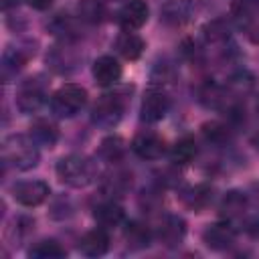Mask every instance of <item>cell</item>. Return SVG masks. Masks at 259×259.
Segmentation results:
<instances>
[{"label": "cell", "mask_w": 259, "mask_h": 259, "mask_svg": "<svg viewBox=\"0 0 259 259\" xmlns=\"http://www.w3.org/2000/svg\"><path fill=\"white\" fill-rule=\"evenodd\" d=\"M38 144L24 134H12L2 142V160L16 170H30L38 164Z\"/></svg>", "instance_id": "obj_1"}, {"label": "cell", "mask_w": 259, "mask_h": 259, "mask_svg": "<svg viewBox=\"0 0 259 259\" xmlns=\"http://www.w3.org/2000/svg\"><path fill=\"white\" fill-rule=\"evenodd\" d=\"M57 176L71 188H85L97 178V166L87 156L69 154L57 162Z\"/></svg>", "instance_id": "obj_2"}, {"label": "cell", "mask_w": 259, "mask_h": 259, "mask_svg": "<svg viewBox=\"0 0 259 259\" xmlns=\"http://www.w3.org/2000/svg\"><path fill=\"white\" fill-rule=\"evenodd\" d=\"M87 103V91L81 85L65 83L51 97V109L57 117H75Z\"/></svg>", "instance_id": "obj_3"}, {"label": "cell", "mask_w": 259, "mask_h": 259, "mask_svg": "<svg viewBox=\"0 0 259 259\" xmlns=\"http://www.w3.org/2000/svg\"><path fill=\"white\" fill-rule=\"evenodd\" d=\"M47 101V85L40 77H28L18 85L16 107L22 113H34Z\"/></svg>", "instance_id": "obj_4"}, {"label": "cell", "mask_w": 259, "mask_h": 259, "mask_svg": "<svg viewBox=\"0 0 259 259\" xmlns=\"http://www.w3.org/2000/svg\"><path fill=\"white\" fill-rule=\"evenodd\" d=\"M123 115V101L119 95H113V93H107V95H101L97 99V103L93 105V111H91V121L99 127H113L117 125V121L121 119Z\"/></svg>", "instance_id": "obj_5"}, {"label": "cell", "mask_w": 259, "mask_h": 259, "mask_svg": "<svg viewBox=\"0 0 259 259\" xmlns=\"http://www.w3.org/2000/svg\"><path fill=\"white\" fill-rule=\"evenodd\" d=\"M51 194V188L42 180H20L12 186V198L22 206H38Z\"/></svg>", "instance_id": "obj_6"}, {"label": "cell", "mask_w": 259, "mask_h": 259, "mask_svg": "<svg viewBox=\"0 0 259 259\" xmlns=\"http://www.w3.org/2000/svg\"><path fill=\"white\" fill-rule=\"evenodd\" d=\"M168 109H170V97L162 89H150L142 99L140 117L148 123H156L166 117Z\"/></svg>", "instance_id": "obj_7"}, {"label": "cell", "mask_w": 259, "mask_h": 259, "mask_svg": "<svg viewBox=\"0 0 259 259\" xmlns=\"http://www.w3.org/2000/svg\"><path fill=\"white\" fill-rule=\"evenodd\" d=\"M132 150L142 158V160H160L166 152V142L160 134L152 130H144L136 134L132 140Z\"/></svg>", "instance_id": "obj_8"}, {"label": "cell", "mask_w": 259, "mask_h": 259, "mask_svg": "<svg viewBox=\"0 0 259 259\" xmlns=\"http://www.w3.org/2000/svg\"><path fill=\"white\" fill-rule=\"evenodd\" d=\"M237 231L231 225V221L212 223L202 231V243L212 251H225L235 243Z\"/></svg>", "instance_id": "obj_9"}, {"label": "cell", "mask_w": 259, "mask_h": 259, "mask_svg": "<svg viewBox=\"0 0 259 259\" xmlns=\"http://www.w3.org/2000/svg\"><path fill=\"white\" fill-rule=\"evenodd\" d=\"M148 16H150V8L144 0H127L117 12V22L121 30L136 32L148 22Z\"/></svg>", "instance_id": "obj_10"}, {"label": "cell", "mask_w": 259, "mask_h": 259, "mask_svg": "<svg viewBox=\"0 0 259 259\" xmlns=\"http://www.w3.org/2000/svg\"><path fill=\"white\" fill-rule=\"evenodd\" d=\"M186 237V223L178 214H166L158 227V239L164 247L174 249L178 247Z\"/></svg>", "instance_id": "obj_11"}, {"label": "cell", "mask_w": 259, "mask_h": 259, "mask_svg": "<svg viewBox=\"0 0 259 259\" xmlns=\"http://www.w3.org/2000/svg\"><path fill=\"white\" fill-rule=\"evenodd\" d=\"M91 73H93V79H95L97 85H101V87H111V85H115V83L119 81V77H121V65L117 63L115 57L103 55V57H99V59L93 63Z\"/></svg>", "instance_id": "obj_12"}, {"label": "cell", "mask_w": 259, "mask_h": 259, "mask_svg": "<svg viewBox=\"0 0 259 259\" xmlns=\"http://www.w3.org/2000/svg\"><path fill=\"white\" fill-rule=\"evenodd\" d=\"M249 206H251V202H249L247 192L229 190V192L221 198L219 210H221V217H223L225 221H235V219H241V217L247 212Z\"/></svg>", "instance_id": "obj_13"}, {"label": "cell", "mask_w": 259, "mask_h": 259, "mask_svg": "<svg viewBox=\"0 0 259 259\" xmlns=\"http://www.w3.org/2000/svg\"><path fill=\"white\" fill-rule=\"evenodd\" d=\"M109 249V235L105 227H97L87 231L79 241V251L87 257H101Z\"/></svg>", "instance_id": "obj_14"}, {"label": "cell", "mask_w": 259, "mask_h": 259, "mask_svg": "<svg viewBox=\"0 0 259 259\" xmlns=\"http://www.w3.org/2000/svg\"><path fill=\"white\" fill-rule=\"evenodd\" d=\"M146 49V42L140 34L132 32V30H123L117 38H115V51L125 59V61H136L142 57Z\"/></svg>", "instance_id": "obj_15"}, {"label": "cell", "mask_w": 259, "mask_h": 259, "mask_svg": "<svg viewBox=\"0 0 259 259\" xmlns=\"http://www.w3.org/2000/svg\"><path fill=\"white\" fill-rule=\"evenodd\" d=\"M212 202V188L208 184H194L182 192V204L194 212L204 210Z\"/></svg>", "instance_id": "obj_16"}, {"label": "cell", "mask_w": 259, "mask_h": 259, "mask_svg": "<svg viewBox=\"0 0 259 259\" xmlns=\"http://www.w3.org/2000/svg\"><path fill=\"white\" fill-rule=\"evenodd\" d=\"M93 217H95V221H97L101 227H105V229L119 227V225L125 221V212H123V208H121L113 198H109V200L101 202L99 206H95Z\"/></svg>", "instance_id": "obj_17"}, {"label": "cell", "mask_w": 259, "mask_h": 259, "mask_svg": "<svg viewBox=\"0 0 259 259\" xmlns=\"http://www.w3.org/2000/svg\"><path fill=\"white\" fill-rule=\"evenodd\" d=\"M190 12H192V6L188 0H168L160 14H162V20L170 26H180L184 24L188 18H190Z\"/></svg>", "instance_id": "obj_18"}, {"label": "cell", "mask_w": 259, "mask_h": 259, "mask_svg": "<svg viewBox=\"0 0 259 259\" xmlns=\"http://www.w3.org/2000/svg\"><path fill=\"white\" fill-rule=\"evenodd\" d=\"M28 136H30L38 146L51 148V146H55L57 140H59V130H57V125H55L53 121H49V119H36V121H32Z\"/></svg>", "instance_id": "obj_19"}, {"label": "cell", "mask_w": 259, "mask_h": 259, "mask_svg": "<svg viewBox=\"0 0 259 259\" xmlns=\"http://www.w3.org/2000/svg\"><path fill=\"white\" fill-rule=\"evenodd\" d=\"M132 186V176L127 172H121V170H115L111 174H107V178L103 180V192L105 196L109 198H117V196H123Z\"/></svg>", "instance_id": "obj_20"}, {"label": "cell", "mask_w": 259, "mask_h": 259, "mask_svg": "<svg viewBox=\"0 0 259 259\" xmlns=\"http://www.w3.org/2000/svg\"><path fill=\"white\" fill-rule=\"evenodd\" d=\"M196 156V142L194 138L190 136H184L180 140H176V144L172 146L170 150V160L176 164V166H186L194 160Z\"/></svg>", "instance_id": "obj_21"}, {"label": "cell", "mask_w": 259, "mask_h": 259, "mask_svg": "<svg viewBox=\"0 0 259 259\" xmlns=\"http://www.w3.org/2000/svg\"><path fill=\"white\" fill-rule=\"evenodd\" d=\"M123 237L127 241V245L132 249H144L150 245V229L144 225V223H138V221H132L125 225V231H123Z\"/></svg>", "instance_id": "obj_22"}, {"label": "cell", "mask_w": 259, "mask_h": 259, "mask_svg": "<svg viewBox=\"0 0 259 259\" xmlns=\"http://www.w3.org/2000/svg\"><path fill=\"white\" fill-rule=\"evenodd\" d=\"M28 255L34 257V259H61V257L67 255V251L55 239H42V241H38L36 245L30 247Z\"/></svg>", "instance_id": "obj_23"}, {"label": "cell", "mask_w": 259, "mask_h": 259, "mask_svg": "<svg viewBox=\"0 0 259 259\" xmlns=\"http://www.w3.org/2000/svg\"><path fill=\"white\" fill-rule=\"evenodd\" d=\"M26 63V57L22 55L20 49H14V51H6L4 53V59H2V73H4V79H8L10 75H16Z\"/></svg>", "instance_id": "obj_24"}, {"label": "cell", "mask_w": 259, "mask_h": 259, "mask_svg": "<svg viewBox=\"0 0 259 259\" xmlns=\"http://www.w3.org/2000/svg\"><path fill=\"white\" fill-rule=\"evenodd\" d=\"M79 16H81V20L95 24L103 16V4L99 0H81V4H79Z\"/></svg>", "instance_id": "obj_25"}, {"label": "cell", "mask_w": 259, "mask_h": 259, "mask_svg": "<svg viewBox=\"0 0 259 259\" xmlns=\"http://www.w3.org/2000/svg\"><path fill=\"white\" fill-rule=\"evenodd\" d=\"M202 134L208 142L212 144H225L229 138H231V132L225 123H219V121H208L202 125Z\"/></svg>", "instance_id": "obj_26"}, {"label": "cell", "mask_w": 259, "mask_h": 259, "mask_svg": "<svg viewBox=\"0 0 259 259\" xmlns=\"http://www.w3.org/2000/svg\"><path fill=\"white\" fill-rule=\"evenodd\" d=\"M99 154L101 158H105L107 162H117L123 154V142L121 138H107L101 142V148H99Z\"/></svg>", "instance_id": "obj_27"}, {"label": "cell", "mask_w": 259, "mask_h": 259, "mask_svg": "<svg viewBox=\"0 0 259 259\" xmlns=\"http://www.w3.org/2000/svg\"><path fill=\"white\" fill-rule=\"evenodd\" d=\"M204 36L208 42H223L229 38V26L223 20H212L204 26Z\"/></svg>", "instance_id": "obj_28"}, {"label": "cell", "mask_w": 259, "mask_h": 259, "mask_svg": "<svg viewBox=\"0 0 259 259\" xmlns=\"http://www.w3.org/2000/svg\"><path fill=\"white\" fill-rule=\"evenodd\" d=\"M247 196H249V202H251V206H255V208L259 210V182H253V184L249 186V192H247Z\"/></svg>", "instance_id": "obj_29"}, {"label": "cell", "mask_w": 259, "mask_h": 259, "mask_svg": "<svg viewBox=\"0 0 259 259\" xmlns=\"http://www.w3.org/2000/svg\"><path fill=\"white\" fill-rule=\"evenodd\" d=\"M34 10H47V8H51V4L55 2V0H26Z\"/></svg>", "instance_id": "obj_30"}, {"label": "cell", "mask_w": 259, "mask_h": 259, "mask_svg": "<svg viewBox=\"0 0 259 259\" xmlns=\"http://www.w3.org/2000/svg\"><path fill=\"white\" fill-rule=\"evenodd\" d=\"M247 233H251L253 237H259V219H253L247 223Z\"/></svg>", "instance_id": "obj_31"}, {"label": "cell", "mask_w": 259, "mask_h": 259, "mask_svg": "<svg viewBox=\"0 0 259 259\" xmlns=\"http://www.w3.org/2000/svg\"><path fill=\"white\" fill-rule=\"evenodd\" d=\"M18 4H20V0H2V8H4V10L14 8V6H18Z\"/></svg>", "instance_id": "obj_32"}, {"label": "cell", "mask_w": 259, "mask_h": 259, "mask_svg": "<svg viewBox=\"0 0 259 259\" xmlns=\"http://www.w3.org/2000/svg\"><path fill=\"white\" fill-rule=\"evenodd\" d=\"M251 144H253V146H255V150L259 152V132H257V134L251 138Z\"/></svg>", "instance_id": "obj_33"}, {"label": "cell", "mask_w": 259, "mask_h": 259, "mask_svg": "<svg viewBox=\"0 0 259 259\" xmlns=\"http://www.w3.org/2000/svg\"><path fill=\"white\" fill-rule=\"evenodd\" d=\"M257 113H259V97H257Z\"/></svg>", "instance_id": "obj_34"}]
</instances>
